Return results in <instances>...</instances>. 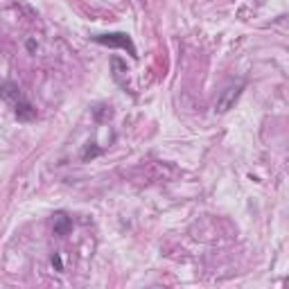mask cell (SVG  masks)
I'll list each match as a JSON object with an SVG mask.
<instances>
[{
	"instance_id": "obj_5",
	"label": "cell",
	"mask_w": 289,
	"mask_h": 289,
	"mask_svg": "<svg viewBox=\"0 0 289 289\" xmlns=\"http://www.w3.org/2000/svg\"><path fill=\"white\" fill-rule=\"evenodd\" d=\"M52 267H55L57 271H63V264H61V256H59V253H55V256H52Z\"/></svg>"
},
{
	"instance_id": "obj_4",
	"label": "cell",
	"mask_w": 289,
	"mask_h": 289,
	"mask_svg": "<svg viewBox=\"0 0 289 289\" xmlns=\"http://www.w3.org/2000/svg\"><path fill=\"white\" fill-rule=\"evenodd\" d=\"M72 228V222L70 217H66L63 212H59V215H55V222H52V231H55V235H68Z\"/></svg>"
},
{
	"instance_id": "obj_6",
	"label": "cell",
	"mask_w": 289,
	"mask_h": 289,
	"mask_svg": "<svg viewBox=\"0 0 289 289\" xmlns=\"http://www.w3.org/2000/svg\"><path fill=\"white\" fill-rule=\"evenodd\" d=\"M97 154H100V149H86L84 151V161H86L88 156H97Z\"/></svg>"
},
{
	"instance_id": "obj_1",
	"label": "cell",
	"mask_w": 289,
	"mask_h": 289,
	"mask_svg": "<svg viewBox=\"0 0 289 289\" xmlns=\"http://www.w3.org/2000/svg\"><path fill=\"white\" fill-rule=\"evenodd\" d=\"M0 95H2V100L14 109L18 120H23V122H32V120H36V109L25 100V95H23V90L18 88V84L5 82L2 86H0Z\"/></svg>"
},
{
	"instance_id": "obj_2",
	"label": "cell",
	"mask_w": 289,
	"mask_h": 289,
	"mask_svg": "<svg viewBox=\"0 0 289 289\" xmlns=\"http://www.w3.org/2000/svg\"><path fill=\"white\" fill-rule=\"evenodd\" d=\"M95 43H102V45H109V48H122V50H127L129 55L134 57V59H138V50H136L134 41H131V36L124 32H113V34H97V36H93Z\"/></svg>"
},
{
	"instance_id": "obj_3",
	"label": "cell",
	"mask_w": 289,
	"mask_h": 289,
	"mask_svg": "<svg viewBox=\"0 0 289 289\" xmlns=\"http://www.w3.org/2000/svg\"><path fill=\"white\" fill-rule=\"evenodd\" d=\"M242 88H244V84H231V86H226V88L222 90V95L217 97L215 102V111L217 113H226L228 109H233V104L237 102V97L242 95Z\"/></svg>"
}]
</instances>
